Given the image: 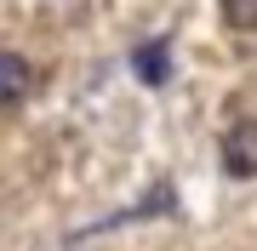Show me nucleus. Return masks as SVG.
<instances>
[{
	"label": "nucleus",
	"mask_w": 257,
	"mask_h": 251,
	"mask_svg": "<svg viewBox=\"0 0 257 251\" xmlns=\"http://www.w3.org/2000/svg\"><path fill=\"white\" fill-rule=\"evenodd\" d=\"M223 171L229 177H257V120L229 126V137H223Z\"/></svg>",
	"instance_id": "nucleus-1"
},
{
	"label": "nucleus",
	"mask_w": 257,
	"mask_h": 251,
	"mask_svg": "<svg viewBox=\"0 0 257 251\" xmlns=\"http://www.w3.org/2000/svg\"><path fill=\"white\" fill-rule=\"evenodd\" d=\"M132 75L143 86H166L172 80V46H166V40H143V46L132 52Z\"/></svg>",
	"instance_id": "nucleus-2"
},
{
	"label": "nucleus",
	"mask_w": 257,
	"mask_h": 251,
	"mask_svg": "<svg viewBox=\"0 0 257 251\" xmlns=\"http://www.w3.org/2000/svg\"><path fill=\"white\" fill-rule=\"evenodd\" d=\"M29 86H35V69H29V57L18 52H0V103H23Z\"/></svg>",
	"instance_id": "nucleus-3"
},
{
	"label": "nucleus",
	"mask_w": 257,
	"mask_h": 251,
	"mask_svg": "<svg viewBox=\"0 0 257 251\" xmlns=\"http://www.w3.org/2000/svg\"><path fill=\"white\" fill-rule=\"evenodd\" d=\"M223 23L240 35H257V0H223Z\"/></svg>",
	"instance_id": "nucleus-4"
}]
</instances>
